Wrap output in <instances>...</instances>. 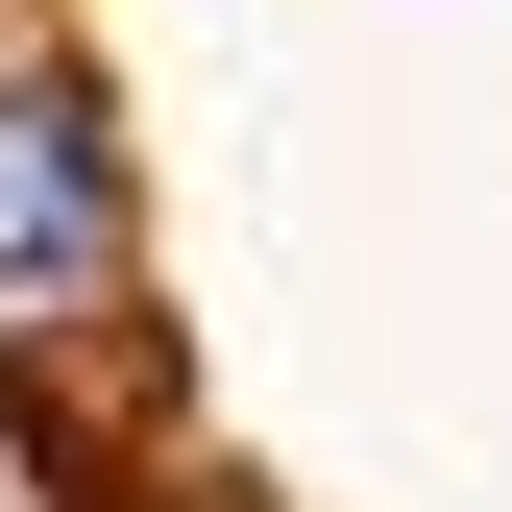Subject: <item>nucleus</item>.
<instances>
[{
    "mask_svg": "<svg viewBox=\"0 0 512 512\" xmlns=\"http://www.w3.org/2000/svg\"><path fill=\"white\" fill-rule=\"evenodd\" d=\"M122 317V147L49 49H0V366H74Z\"/></svg>",
    "mask_w": 512,
    "mask_h": 512,
    "instance_id": "nucleus-1",
    "label": "nucleus"
}]
</instances>
